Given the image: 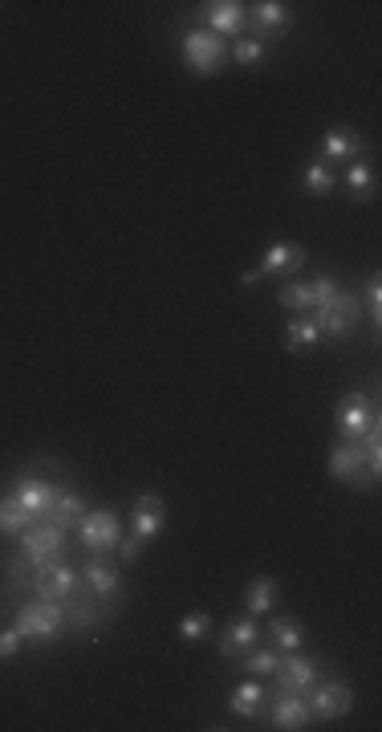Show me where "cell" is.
<instances>
[{
    "label": "cell",
    "mask_w": 382,
    "mask_h": 732,
    "mask_svg": "<svg viewBox=\"0 0 382 732\" xmlns=\"http://www.w3.org/2000/svg\"><path fill=\"white\" fill-rule=\"evenodd\" d=\"M17 635L29 639V643H53L61 631H66V602H49V598H37V602H25L13 619Z\"/></svg>",
    "instance_id": "6da1fadb"
},
{
    "label": "cell",
    "mask_w": 382,
    "mask_h": 732,
    "mask_svg": "<svg viewBox=\"0 0 382 732\" xmlns=\"http://www.w3.org/2000/svg\"><path fill=\"white\" fill-rule=\"evenodd\" d=\"M179 49H183V66L191 74H200V78H212L224 66V57H228V45L216 33H208V29H187Z\"/></svg>",
    "instance_id": "7a4b0ae2"
},
{
    "label": "cell",
    "mask_w": 382,
    "mask_h": 732,
    "mask_svg": "<svg viewBox=\"0 0 382 732\" xmlns=\"http://www.w3.org/2000/svg\"><path fill=\"white\" fill-rule=\"evenodd\" d=\"M338 297V281L330 277H313V281H285L277 289V305H285V310L293 314H309V310H322V305H330Z\"/></svg>",
    "instance_id": "3957f363"
},
{
    "label": "cell",
    "mask_w": 382,
    "mask_h": 732,
    "mask_svg": "<svg viewBox=\"0 0 382 732\" xmlns=\"http://www.w3.org/2000/svg\"><path fill=\"white\" fill-rule=\"evenodd\" d=\"M309 318L317 322L322 338H346L358 326V318H362V297L338 289V297L330 305H322V310H309Z\"/></svg>",
    "instance_id": "277c9868"
},
{
    "label": "cell",
    "mask_w": 382,
    "mask_h": 732,
    "mask_svg": "<svg viewBox=\"0 0 382 732\" xmlns=\"http://www.w3.org/2000/svg\"><path fill=\"white\" fill-rule=\"evenodd\" d=\"M78 541L90 549V554H110L122 541V521L114 509H86L78 521Z\"/></svg>",
    "instance_id": "5b68a950"
},
{
    "label": "cell",
    "mask_w": 382,
    "mask_h": 732,
    "mask_svg": "<svg viewBox=\"0 0 382 732\" xmlns=\"http://www.w3.org/2000/svg\"><path fill=\"white\" fill-rule=\"evenodd\" d=\"M114 606H118L114 598H94V594H86V590H74V594L66 598V627L78 631V635H94L102 623H110Z\"/></svg>",
    "instance_id": "8992f818"
},
{
    "label": "cell",
    "mask_w": 382,
    "mask_h": 732,
    "mask_svg": "<svg viewBox=\"0 0 382 732\" xmlns=\"http://www.w3.org/2000/svg\"><path fill=\"white\" fill-rule=\"evenodd\" d=\"M21 554L33 562V570H45V566L61 562V554H66V533L53 529L49 521H41V525L21 533Z\"/></svg>",
    "instance_id": "52a82bcc"
},
{
    "label": "cell",
    "mask_w": 382,
    "mask_h": 732,
    "mask_svg": "<svg viewBox=\"0 0 382 732\" xmlns=\"http://www.w3.org/2000/svg\"><path fill=\"white\" fill-rule=\"evenodd\" d=\"M326 472H330L334 480L350 484V488H370V484H374V472H370V464H366L362 448H358V444H350V440H342V444L330 452Z\"/></svg>",
    "instance_id": "ba28073f"
},
{
    "label": "cell",
    "mask_w": 382,
    "mask_h": 732,
    "mask_svg": "<svg viewBox=\"0 0 382 732\" xmlns=\"http://www.w3.org/2000/svg\"><path fill=\"white\" fill-rule=\"evenodd\" d=\"M305 704H309V716L342 720V716L354 708V692H350L342 680H322V684H313V688H309Z\"/></svg>",
    "instance_id": "9c48e42d"
},
{
    "label": "cell",
    "mask_w": 382,
    "mask_h": 732,
    "mask_svg": "<svg viewBox=\"0 0 382 732\" xmlns=\"http://www.w3.org/2000/svg\"><path fill=\"white\" fill-rule=\"evenodd\" d=\"M200 21L220 41L224 37H240L244 25H248V5H240V0H208V5H200Z\"/></svg>",
    "instance_id": "30bf717a"
},
{
    "label": "cell",
    "mask_w": 382,
    "mask_h": 732,
    "mask_svg": "<svg viewBox=\"0 0 382 732\" xmlns=\"http://www.w3.org/2000/svg\"><path fill=\"white\" fill-rule=\"evenodd\" d=\"M277 692H293V696H301V692H309L313 684H317V663L309 659V655H301V651H285L281 659H277Z\"/></svg>",
    "instance_id": "8fae6325"
},
{
    "label": "cell",
    "mask_w": 382,
    "mask_h": 732,
    "mask_svg": "<svg viewBox=\"0 0 382 732\" xmlns=\"http://www.w3.org/2000/svg\"><path fill=\"white\" fill-rule=\"evenodd\" d=\"M374 423H378V411H374L362 395H346V403L338 407V432H342V440L358 444Z\"/></svg>",
    "instance_id": "7c38bea8"
},
{
    "label": "cell",
    "mask_w": 382,
    "mask_h": 732,
    "mask_svg": "<svg viewBox=\"0 0 382 732\" xmlns=\"http://www.w3.org/2000/svg\"><path fill=\"white\" fill-rule=\"evenodd\" d=\"M78 590L94 594V598H114L118 594V566L106 562V554H94L82 570H78Z\"/></svg>",
    "instance_id": "4fadbf2b"
},
{
    "label": "cell",
    "mask_w": 382,
    "mask_h": 732,
    "mask_svg": "<svg viewBox=\"0 0 382 732\" xmlns=\"http://www.w3.org/2000/svg\"><path fill=\"white\" fill-rule=\"evenodd\" d=\"M33 590H37V598L66 602V598L78 590V574H74L66 562H53V566L37 570V578H33Z\"/></svg>",
    "instance_id": "5bb4252c"
},
{
    "label": "cell",
    "mask_w": 382,
    "mask_h": 732,
    "mask_svg": "<svg viewBox=\"0 0 382 732\" xmlns=\"http://www.w3.org/2000/svg\"><path fill=\"white\" fill-rule=\"evenodd\" d=\"M163 521H167V505H163V497H159V493H151V488H147V493H139V501H135V513H131L135 537H143V541L159 537Z\"/></svg>",
    "instance_id": "9a60e30c"
},
{
    "label": "cell",
    "mask_w": 382,
    "mask_h": 732,
    "mask_svg": "<svg viewBox=\"0 0 382 732\" xmlns=\"http://www.w3.org/2000/svg\"><path fill=\"white\" fill-rule=\"evenodd\" d=\"M82 513H86V501L78 497V493H70V488H61L57 484V493H53V501H49V509H45V517L41 521H49L53 529H78V521H82Z\"/></svg>",
    "instance_id": "2e32d148"
},
{
    "label": "cell",
    "mask_w": 382,
    "mask_h": 732,
    "mask_svg": "<svg viewBox=\"0 0 382 732\" xmlns=\"http://www.w3.org/2000/svg\"><path fill=\"white\" fill-rule=\"evenodd\" d=\"M301 265H305V249H301V244H285V240H277L273 249L261 257L257 273H261V277H293Z\"/></svg>",
    "instance_id": "e0dca14e"
},
{
    "label": "cell",
    "mask_w": 382,
    "mask_h": 732,
    "mask_svg": "<svg viewBox=\"0 0 382 732\" xmlns=\"http://www.w3.org/2000/svg\"><path fill=\"white\" fill-rule=\"evenodd\" d=\"M289 5H281V0H261V5H252V37L265 41V37H277L289 29Z\"/></svg>",
    "instance_id": "ac0fdd59"
},
{
    "label": "cell",
    "mask_w": 382,
    "mask_h": 732,
    "mask_svg": "<svg viewBox=\"0 0 382 732\" xmlns=\"http://www.w3.org/2000/svg\"><path fill=\"white\" fill-rule=\"evenodd\" d=\"M53 493H57V484H49V480H41V476H21V480L13 484V497L25 505L29 517H45Z\"/></svg>",
    "instance_id": "d6986e66"
},
{
    "label": "cell",
    "mask_w": 382,
    "mask_h": 732,
    "mask_svg": "<svg viewBox=\"0 0 382 732\" xmlns=\"http://www.w3.org/2000/svg\"><path fill=\"white\" fill-rule=\"evenodd\" d=\"M309 704L301 700V696H293V692H281L277 700H273V728H281V732H301V728H309Z\"/></svg>",
    "instance_id": "ffe728a7"
},
{
    "label": "cell",
    "mask_w": 382,
    "mask_h": 732,
    "mask_svg": "<svg viewBox=\"0 0 382 732\" xmlns=\"http://www.w3.org/2000/svg\"><path fill=\"white\" fill-rule=\"evenodd\" d=\"M261 639V627H257V619L252 615H244V619H232L228 623V631L220 635V655H228V659H236V655H244L252 643Z\"/></svg>",
    "instance_id": "44dd1931"
},
{
    "label": "cell",
    "mask_w": 382,
    "mask_h": 732,
    "mask_svg": "<svg viewBox=\"0 0 382 732\" xmlns=\"http://www.w3.org/2000/svg\"><path fill=\"white\" fill-rule=\"evenodd\" d=\"M265 704H269V688L252 676L248 684H240L236 692H232V700H228V708L240 716V720H252V716H261L265 712Z\"/></svg>",
    "instance_id": "7402d4cb"
},
{
    "label": "cell",
    "mask_w": 382,
    "mask_h": 732,
    "mask_svg": "<svg viewBox=\"0 0 382 732\" xmlns=\"http://www.w3.org/2000/svg\"><path fill=\"white\" fill-rule=\"evenodd\" d=\"M354 151H362V139H358V131H350V127H330L326 135H322V159L326 167L330 163H342V159H350Z\"/></svg>",
    "instance_id": "603a6c76"
},
{
    "label": "cell",
    "mask_w": 382,
    "mask_h": 732,
    "mask_svg": "<svg viewBox=\"0 0 382 732\" xmlns=\"http://www.w3.org/2000/svg\"><path fill=\"white\" fill-rule=\"evenodd\" d=\"M273 602H277V582L265 574V578H252L248 582V590H244V610L252 619H261V615H269L273 610Z\"/></svg>",
    "instance_id": "cb8c5ba5"
},
{
    "label": "cell",
    "mask_w": 382,
    "mask_h": 732,
    "mask_svg": "<svg viewBox=\"0 0 382 732\" xmlns=\"http://www.w3.org/2000/svg\"><path fill=\"white\" fill-rule=\"evenodd\" d=\"M269 639H273V647L285 655V651H301L305 631H301V623H297L293 615H281V619L269 623Z\"/></svg>",
    "instance_id": "d4e9b609"
},
{
    "label": "cell",
    "mask_w": 382,
    "mask_h": 732,
    "mask_svg": "<svg viewBox=\"0 0 382 732\" xmlns=\"http://www.w3.org/2000/svg\"><path fill=\"white\" fill-rule=\"evenodd\" d=\"M29 521H33V517L25 513V505H21L13 493L0 497V533H5V537H21V533L29 529Z\"/></svg>",
    "instance_id": "484cf974"
},
{
    "label": "cell",
    "mask_w": 382,
    "mask_h": 732,
    "mask_svg": "<svg viewBox=\"0 0 382 732\" xmlns=\"http://www.w3.org/2000/svg\"><path fill=\"white\" fill-rule=\"evenodd\" d=\"M322 342V330H317V322L305 314V318H293L289 326H285V350H309V346H317Z\"/></svg>",
    "instance_id": "4316f807"
},
{
    "label": "cell",
    "mask_w": 382,
    "mask_h": 732,
    "mask_svg": "<svg viewBox=\"0 0 382 732\" xmlns=\"http://www.w3.org/2000/svg\"><path fill=\"white\" fill-rule=\"evenodd\" d=\"M277 659H281V651H277V647H257V643H252V647L244 651L240 667L248 671V676H257V680H261V676H273V671H277Z\"/></svg>",
    "instance_id": "83f0119b"
},
{
    "label": "cell",
    "mask_w": 382,
    "mask_h": 732,
    "mask_svg": "<svg viewBox=\"0 0 382 732\" xmlns=\"http://www.w3.org/2000/svg\"><path fill=\"white\" fill-rule=\"evenodd\" d=\"M301 183H305V192H309V196H330L338 179H334V171H330V167H326L322 159H313V163L305 167Z\"/></svg>",
    "instance_id": "f1b7e54d"
},
{
    "label": "cell",
    "mask_w": 382,
    "mask_h": 732,
    "mask_svg": "<svg viewBox=\"0 0 382 732\" xmlns=\"http://www.w3.org/2000/svg\"><path fill=\"white\" fill-rule=\"evenodd\" d=\"M33 578H37V570H33V562H29L25 554L9 558V570H5V582H9V590H13V594H29V590H33Z\"/></svg>",
    "instance_id": "f546056e"
},
{
    "label": "cell",
    "mask_w": 382,
    "mask_h": 732,
    "mask_svg": "<svg viewBox=\"0 0 382 732\" xmlns=\"http://www.w3.org/2000/svg\"><path fill=\"white\" fill-rule=\"evenodd\" d=\"M346 188H350V196L358 204L374 196V171H370V163H350L346 167Z\"/></svg>",
    "instance_id": "4dcf8cb0"
},
{
    "label": "cell",
    "mask_w": 382,
    "mask_h": 732,
    "mask_svg": "<svg viewBox=\"0 0 382 732\" xmlns=\"http://www.w3.org/2000/svg\"><path fill=\"white\" fill-rule=\"evenodd\" d=\"M232 61H236V66H257V61H265V41H257V37H236L232 41Z\"/></svg>",
    "instance_id": "1f68e13d"
},
{
    "label": "cell",
    "mask_w": 382,
    "mask_h": 732,
    "mask_svg": "<svg viewBox=\"0 0 382 732\" xmlns=\"http://www.w3.org/2000/svg\"><path fill=\"white\" fill-rule=\"evenodd\" d=\"M208 631H212V615H208V610H196V615H183L179 619V639H187V643L204 639Z\"/></svg>",
    "instance_id": "d6a6232c"
},
{
    "label": "cell",
    "mask_w": 382,
    "mask_h": 732,
    "mask_svg": "<svg viewBox=\"0 0 382 732\" xmlns=\"http://www.w3.org/2000/svg\"><path fill=\"white\" fill-rule=\"evenodd\" d=\"M362 310L370 314V326L378 330V326H382V285H378V277H366V289H362Z\"/></svg>",
    "instance_id": "836d02e7"
},
{
    "label": "cell",
    "mask_w": 382,
    "mask_h": 732,
    "mask_svg": "<svg viewBox=\"0 0 382 732\" xmlns=\"http://www.w3.org/2000/svg\"><path fill=\"white\" fill-rule=\"evenodd\" d=\"M21 635H17V627H5L0 631V663H9V659H17V651H21Z\"/></svg>",
    "instance_id": "e575fe53"
},
{
    "label": "cell",
    "mask_w": 382,
    "mask_h": 732,
    "mask_svg": "<svg viewBox=\"0 0 382 732\" xmlns=\"http://www.w3.org/2000/svg\"><path fill=\"white\" fill-rule=\"evenodd\" d=\"M143 545H147V541H143V537H135V533H131V537H122V541H118V562H126V566L139 562Z\"/></svg>",
    "instance_id": "d590c367"
},
{
    "label": "cell",
    "mask_w": 382,
    "mask_h": 732,
    "mask_svg": "<svg viewBox=\"0 0 382 732\" xmlns=\"http://www.w3.org/2000/svg\"><path fill=\"white\" fill-rule=\"evenodd\" d=\"M261 281V273L257 269H248V273H240V285H257Z\"/></svg>",
    "instance_id": "8d00e7d4"
}]
</instances>
